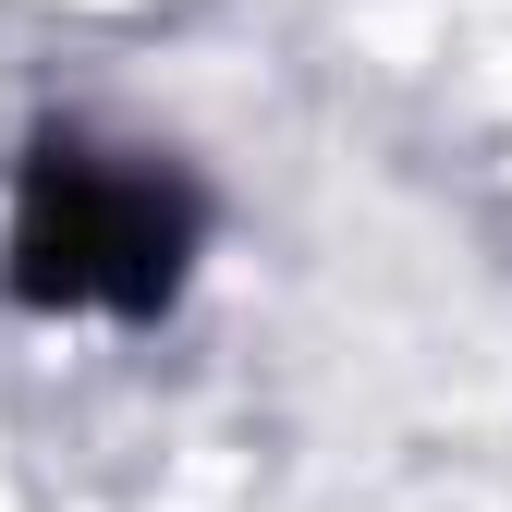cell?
<instances>
[{
  "label": "cell",
  "mask_w": 512,
  "mask_h": 512,
  "mask_svg": "<svg viewBox=\"0 0 512 512\" xmlns=\"http://www.w3.org/2000/svg\"><path fill=\"white\" fill-rule=\"evenodd\" d=\"M196 256V196L147 159H110L86 135H37L25 196H13V293L25 305H98V317H159Z\"/></svg>",
  "instance_id": "1"
}]
</instances>
